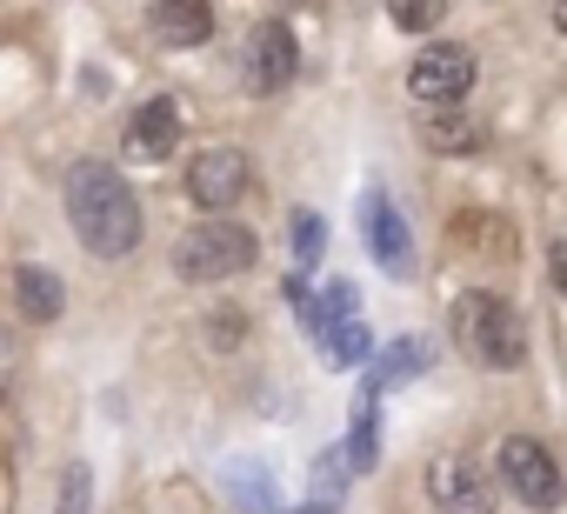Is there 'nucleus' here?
Returning <instances> with one entry per match:
<instances>
[{
    "label": "nucleus",
    "instance_id": "19",
    "mask_svg": "<svg viewBox=\"0 0 567 514\" xmlns=\"http://www.w3.org/2000/svg\"><path fill=\"white\" fill-rule=\"evenodd\" d=\"M54 514H94V467H87V461H68V467H61Z\"/></svg>",
    "mask_w": 567,
    "mask_h": 514
},
{
    "label": "nucleus",
    "instance_id": "15",
    "mask_svg": "<svg viewBox=\"0 0 567 514\" xmlns=\"http://www.w3.org/2000/svg\"><path fill=\"white\" fill-rule=\"evenodd\" d=\"M348 461H354V474H368L374 461H381V394L361 381V394H354V434H348Z\"/></svg>",
    "mask_w": 567,
    "mask_h": 514
},
{
    "label": "nucleus",
    "instance_id": "5",
    "mask_svg": "<svg viewBox=\"0 0 567 514\" xmlns=\"http://www.w3.org/2000/svg\"><path fill=\"white\" fill-rule=\"evenodd\" d=\"M474 74H481V61H474L461 41H441V48H421V54H414L408 94H414L421 107H461L467 88H474Z\"/></svg>",
    "mask_w": 567,
    "mask_h": 514
},
{
    "label": "nucleus",
    "instance_id": "24",
    "mask_svg": "<svg viewBox=\"0 0 567 514\" xmlns=\"http://www.w3.org/2000/svg\"><path fill=\"white\" fill-rule=\"evenodd\" d=\"M547 275H554V288H560V295H567V240H560V247H554V254H547Z\"/></svg>",
    "mask_w": 567,
    "mask_h": 514
},
{
    "label": "nucleus",
    "instance_id": "11",
    "mask_svg": "<svg viewBox=\"0 0 567 514\" xmlns=\"http://www.w3.org/2000/svg\"><path fill=\"white\" fill-rule=\"evenodd\" d=\"M187 194H194V207H234V201L247 194V154H240V147H207V154H194Z\"/></svg>",
    "mask_w": 567,
    "mask_h": 514
},
{
    "label": "nucleus",
    "instance_id": "23",
    "mask_svg": "<svg viewBox=\"0 0 567 514\" xmlns=\"http://www.w3.org/2000/svg\"><path fill=\"white\" fill-rule=\"evenodd\" d=\"M214 341H234L240 335V308H214V328H207Z\"/></svg>",
    "mask_w": 567,
    "mask_h": 514
},
{
    "label": "nucleus",
    "instance_id": "4",
    "mask_svg": "<svg viewBox=\"0 0 567 514\" xmlns=\"http://www.w3.org/2000/svg\"><path fill=\"white\" fill-rule=\"evenodd\" d=\"M494 474H501V487L514 494V501H527L534 514H554L560 501H567V481H560V461L534 441V434H507L501 441V461H494Z\"/></svg>",
    "mask_w": 567,
    "mask_h": 514
},
{
    "label": "nucleus",
    "instance_id": "8",
    "mask_svg": "<svg viewBox=\"0 0 567 514\" xmlns=\"http://www.w3.org/2000/svg\"><path fill=\"white\" fill-rule=\"evenodd\" d=\"M315 341L328 348L334 368H361V361H368V328H361V295H354V281H328Z\"/></svg>",
    "mask_w": 567,
    "mask_h": 514
},
{
    "label": "nucleus",
    "instance_id": "14",
    "mask_svg": "<svg viewBox=\"0 0 567 514\" xmlns=\"http://www.w3.org/2000/svg\"><path fill=\"white\" fill-rule=\"evenodd\" d=\"M421 368H427V341H388L381 348V361H374V374H368V388L374 394H388V388H408V381H421Z\"/></svg>",
    "mask_w": 567,
    "mask_h": 514
},
{
    "label": "nucleus",
    "instance_id": "7",
    "mask_svg": "<svg viewBox=\"0 0 567 514\" xmlns=\"http://www.w3.org/2000/svg\"><path fill=\"white\" fill-rule=\"evenodd\" d=\"M361 234H368V254L381 261L388 281H414V234H408L401 207H394L381 187L361 194Z\"/></svg>",
    "mask_w": 567,
    "mask_h": 514
},
{
    "label": "nucleus",
    "instance_id": "21",
    "mask_svg": "<svg viewBox=\"0 0 567 514\" xmlns=\"http://www.w3.org/2000/svg\"><path fill=\"white\" fill-rule=\"evenodd\" d=\"M441 14H447V8H394L388 21H394L401 34H434V28H441Z\"/></svg>",
    "mask_w": 567,
    "mask_h": 514
},
{
    "label": "nucleus",
    "instance_id": "22",
    "mask_svg": "<svg viewBox=\"0 0 567 514\" xmlns=\"http://www.w3.org/2000/svg\"><path fill=\"white\" fill-rule=\"evenodd\" d=\"M8 394H14V341L0 328V408H8Z\"/></svg>",
    "mask_w": 567,
    "mask_h": 514
},
{
    "label": "nucleus",
    "instance_id": "18",
    "mask_svg": "<svg viewBox=\"0 0 567 514\" xmlns=\"http://www.w3.org/2000/svg\"><path fill=\"white\" fill-rule=\"evenodd\" d=\"M348 481H354V461H348V448H328V454L315 461V507H334V501L348 494Z\"/></svg>",
    "mask_w": 567,
    "mask_h": 514
},
{
    "label": "nucleus",
    "instance_id": "17",
    "mask_svg": "<svg viewBox=\"0 0 567 514\" xmlns=\"http://www.w3.org/2000/svg\"><path fill=\"white\" fill-rule=\"evenodd\" d=\"M227 494H234L240 507H254V514H280V501H274L260 461H227Z\"/></svg>",
    "mask_w": 567,
    "mask_h": 514
},
{
    "label": "nucleus",
    "instance_id": "2",
    "mask_svg": "<svg viewBox=\"0 0 567 514\" xmlns=\"http://www.w3.org/2000/svg\"><path fill=\"white\" fill-rule=\"evenodd\" d=\"M454 341H461V354L474 368H494V374H514L527 361V321H520V308L507 295H487V288H474V295L454 301Z\"/></svg>",
    "mask_w": 567,
    "mask_h": 514
},
{
    "label": "nucleus",
    "instance_id": "25",
    "mask_svg": "<svg viewBox=\"0 0 567 514\" xmlns=\"http://www.w3.org/2000/svg\"><path fill=\"white\" fill-rule=\"evenodd\" d=\"M288 514H328V507H288Z\"/></svg>",
    "mask_w": 567,
    "mask_h": 514
},
{
    "label": "nucleus",
    "instance_id": "1",
    "mask_svg": "<svg viewBox=\"0 0 567 514\" xmlns=\"http://www.w3.org/2000/svg\"><path fill=\"white\" fill-rule=\"evenodd\" d=\"M61 207H68L74 240L94 254V261H127L141 247V201L107 161H74L68 187H61Z\"/></svg>",
    "mask_w": 567,
    "mask_h": 514
},
{
    "label": "nucleus",
    "instance_id": "26",
    "mask_svg": "<svg viewBox=\"0 0 567 514\" xmlns=\"http://www.w3.org/2000/svg\"><path fill=\"white\" fill-rule=\"evenodd\" d=\"M554 21H560V28H567V8H560V14H554Z\"/></svg>",
    "mask_w": 567,
    "mask_h": 514
},
{
    "label": "nucleus",
    "instance_id": "20",
    "mask_svg": "<svg viewBox=\"0 0 567 514\" xmlns=\"http://www.w3.org/2000/svg\"><path fill=\"white\" fill-rule=\"evenodd\" d=\"M321 247H328V227H321L315 207H301V214H295V261H301V275L321 268Z\"/></svg>",
    "mask_w": 567,
    "mask_h": 514
},
{
    "label": "nucleus",
    "instance_id": "13",
    "mask_svg": "<svg viewBox=\"0 0 567 514\" xmlns=\"http://www.w3.org/2000/svg\"><path fill=\"white\" fill-rule=\"evenodd\" d=\"M414 127H421V141H427L434 154H454V161L481 147V127H474L461 107H421V121H414Z\"/></svg>",
    "mask_w": 567,
    "mask_h": 514
},
{
    "label": "nucleus",
    "instance_id": "3",
    "mask_svg": "<svg viewBox=\"0 0 567 514\" xmlns=\"http://www.w3.org/2000/svg\"><path fill=\"white\" fill-rule=\"evenodd\" d=\"M254 254H260V240H254V227H240V220H200V227H187L181 240H174V275L181 281H200V288H214V281H234V275H247L254 268Z\"/></svg>",
    "mask_w": 567,
    "mask_h": 514
},
{
    "label": "nucleus",
    "instance_id": "9",
    "mask_svg": "<svg viewBox=\"0 0 567 514\" xmlns=\"http://www.w3.org/2000/svg\"><path fill=\"white\" fill-rule=\"evenodd\" d=\"M295 74H301V41H295V28H288V21H260L254 41H247V88H254V94H280Z\"/></svg>",
    "mask_w": 567,
    "mask_h": 514
},
{
    "label": "nucleus",
    "instance_id": "12",
    "mask_svg": "<svg viewBox=\"0 0 567 514\" xmlns=\"http://www.w3.org/2000/svg\"><path fill=\"white\" fill-rule=\"evenodd\" d=\"M147 28L161 48H200L214 34V8L207 0H161V8H147Z\"/></svg>",
    "mask_w": 567,
    "mask_h": 514
},
{
    "label": "nucleus",
    "instance_id": "16",
    "mask_svg": "<svg viewBox=\"0 0 567 514\" xmlns=\"http://www.w3.org/2000/svg\"><path fill=\"white\" fill-rule=\"evenodd\" d=\"M14 301H21V315H28V321H61V308H68L61 281H54L48 268H34V261L14 275Z\"/></svg>",
    "mask_w": 567,
    "mask_h": 514
},
{
    "label": "nucleus",
    "instance_id": "6",
    "mask_svg": "<svg viewBox=\"0 0 567 514\" xmlns=\"http://www.w3.org/2000/svg\"><path fill=\"white\" fill-rule=\"evenodd\" d=\"M427 501H434V514H494V474L474 454H434Z\"/></svg>",
    "mask_w": 567,
    "mask_h": 514
},
{
    "label": "nucleus",
    "instance_id": "10",
    "mask_svg": "<svg viewBox=\"0 0 567 514\" xmlns=\"http://www.w3.org/2000/svg\"><path fill=\"white\" fill-rule=\"evenodd\" d=\"M121 147H127V161H167L174 147H181V107H174V94H154V101H141L134 107V121H127V134H121Z\"/></svg>",
    "mask_w": 567,
    "mask_h": 514
}]
</instances>
